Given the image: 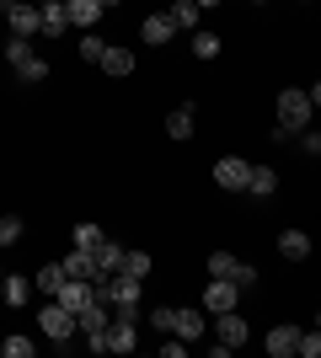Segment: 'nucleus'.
Returning a JSON list of instances; mask_svg holds the SVG:
<instances>
[{"label": "nucleus", "instance_id": "obj_1", "mask_svg": "<svg viewBox=\"0 0 321 358\" xmlns=\"http://www.w3.org/2000/svg\"><path fill=\"white\" fill-rule=\"evenodd\" d=\"M311 91H300V86H290V91H278V129L273 134L284 139V134H294V129H306L311 123Z\"/></svg>", "mask_w": 321, "mask_h": 358}, {"label": "nucleus", "instance_id": "obj_2", "mask_svg": "<svg viewBox=\"0 0 321 358\" xmlns=\"http://www.w3.org/2000/svg\"><path fill=\"white\" fill-rule=\"evenodd\" d=\"M252 337V327L241 321V310H220L214 315V358H225L230 348H241Z\"/></svg>", "mask_w": 321, "mask_h": 358}, {"label": "nucleus", "instance_id": "obj_3", "mask_svg": "<svg viewBox=\"0 0 321 358\" xmlns=\"http://www.w3.org/2000/svg\"><path fill=\"white\" fill-rule=\"evenodd\" d=\"M38 327H43V337H54V343L64 348V343H70V337H76V315L64 310L59 299H48L43 310H38Z\"/></svg>", "mask_w": 321, "mask_h": 358}, {"label": "nucleus", "instance_id": "obj_4", "mask_svg": "<svg viewBox=\"0 0 321 358\" xmlns=\"http://www.w3.org/2000/svg\"><path fill=\"white\" fill-rule=\"evenodd\" d=\"M0 11L11 22V38H38V6L32 0H6Z\"/></svg>", "mask_w": 321, "mask_h": 358}, {"label": "nucleus", "instance_id": "obj_5", "mask_svg": "<svg viewBox=\"0 0 321 358\" xmlns=\"http://www.w3.org/2000/svg\"><path fill=\"white\" fill-rule=\"evenodd\" d=\"M236 305H241V289L230 284V278H209V289H204V315L236 310Z\"/></svg>", "mask_w": 321, "mask_h": 358}, {"label": "nucleus", "instance_id": "obj_6", "mask_svg": "<svg viewBox=\"0 0 321 358\" xmlns=\"http://www.w3.org/2000/svg\"><path fill=\"white\" fill-rule=\"evenodd\" d=\"M38 6V38H59L70 27V16H64V0H32Z\"/></svg>", "mask_w": 321, "mask_h": 358}, {"label": "nucleus", "instance_id": "obj_7", "mask_svg": "<svg viewBox=\"0 0 321 358\" xmlns=\"http://www.w3.org/2000/svg\"><path fill=\"white\" fill-rule=\"evenodd\" d=\"M102 343H107V353H134V348H139V331H134V321H129V315H118V321H107Z\"/></svg>", "mask_w": 321, "mask_h": 358}, {"label": "nucleus", "instance_id": "obj_8", "mask_svg": "<svg viewBox=\"0 0 321 358\" xmlns=\"http://www.w3.org/2000/svg\"><path fill=\"white\" fill-rule=\"evenodd\" d=\"M48 299H59V305H64V310H70V315H80V310H86V305H92V284H86V278H64V284H59V294H48Z\"/></svg>", "mask_w": 321, "mask_h": 358}, {"label": "nucleus", "instance_id": "obj_9", "mask_svg": "<svg viewBox=\"0 0 321 358\" xmlns=\"http://www.w3.org/2000/svg\"><path fill=\"white\" fill-rule=\"evenodd\" d=\"M246 171H252V161H241V155H225V161L214 166V182H220L225 193H241V187H246Z\"/></svg>", "mask_w": 321, "mask_h": 358}, {"label": "nucleus", "instance_id": "obj_10", "mask_svg": "<svg viewBox=\"0 0 321 358\" xmlns=\"http://www.w3.org/2000/svg\"><path fill=\"white\" fill-rule=\"evenodd\" d=\"M107 6L102 0H64V16H70V27H86V32H97V16H102Z\"/></svg>", "mask_w": 321, "mask_h": 358}, {"label": "nucleus", "instance_id": "obj_11", "mask_svg": "<svg viewBox=\"0 0 321 358\" xmlns=\"http://www.w3.org/2000/svg\"><path fill=\"white\" fill-rule=\"evenodd\" d=\"M64 273H70V278H86V284H97V278H102V268H97L92 246H76V252L64 257Z\"/></svg>", "mask_w": 321, "mask_h": 358}, {"label": "nucleus", "instance_id": "obj_12", "mask_svg": "<svg viewBox=\"0 0 321 358\" xmlns=\"http://www.w3.org/2000/svg\"><path fill=\"white\" fill-rule=\"evenodd\" d=\"M171 337H183V343H199L204 337V310H171Z\"/></svg>", "mask_w": 321, "mask_h": 358}, {"label": "nucleus", "instance_id": "obj_13", "mask_svg": "<svg viewBox=\"0 0 321 358\" xmlns=\"http://www.w3.org/2000/svg\"><path fill=\"white\" fill-rule=\"evenodd\" d=\"M97 64H102V70L113 75V80H123V75L134 70V48H118V43H107V48H102V59H97Z\"/></svg>", "mask_w": 321, "mask_h": 358}, {"label": "nucleus", "instance_id": "obj_14", "mask_svg": "<svg viewBox=\"0 0 321 358\" xmlns=\"http://www.w3.org/2000/svg\"><path fill=\"white\" fill-rule=\"evenodd\" d=\"M294 343H300V327H273L262 348H268V358H290V353H294Z\"/></svg>", "mask_w": 321, "mask_h": 358}, {"label": "nucleus", "instance_id": "obj_15", "mask_svg": "<svg viewBox=\"0 0 321 358\" xmlns=\"http://www.w3.org/2000/svg\"><path fill=\"white\" fill-rule=\"evenodd\" d=\"M241 193H252V198L278 193V171H268V166H252V171H246V187H241Z\"/></svg>", "mask_w": 321, "mask_h": 358}, {"label": "nucleus", "instance_id": "obj_16", "mask_svg": "<svg viewBox=\"0 0 321 358\" xmlns=\"http://www.w3.org/2000/svg\"><path fill=\"white\" fill-rule=\"evenodd\" d=\"M278 257L306 262V257H311V236H306V230H284V236H278Z\"/></svg>", "mask_w": 321, "mask_h": 358}, {"label": "nucleus", "instance_id": "obj_17", "mask_svg": "<svg viewBox=\"0 0 321 358\" xmlns=\"http://www.w3.org/2000/svg\"><path fill=\"white\" fill-rule=\"evenodd\" d=\"M92 257H97V268H102V273H118V262H123V246L102 236V241L92 246Z\"/></svg>", "mask_w": 321, "mask_h": 358}, {"label": "nucleus", "instance_id": "obj_18", "mask_svg": "<svg viewBox=\"0 0 321 358\" xmlns=\"http://www.w3.org/2000/svg\"><path fill=\"white\" fill-rule=\"evenodd\" d=\"M64 278H70V273H64V262H43V268H38V278H32V284L43 289V294H59V284Z\"/></svg>", "mask_w": 321, "mask_h": 358}, {"label": "nucleus", "instance_id": "obj_19", "mask_svg": "<svg viewBox=\"0 0 321 358\" xmlns=\"http://www.w3.org/2000/svg\"><path fill=\"white\" fill-rule=\"evenodd\" d=\"M166 134L171 139H187V134H193V107H171V113H166Z\"/></svg>", "mask_w": 321, "mask_h": 358}, {"label": "nucleus", "instance_id": "obj_20", "mask_svg": "<svg viewBox=\"0 0 321 358\" xmlns=\"http://www.w3.org/2000/svg\"><path fill=\"white\" fill-rule=\"evenodd\" d=\"M171 38H177V27H171V16H166V11L145 22V43H171Z\"/></svg>", "mask_w": 321, "mask_h": 358}, {"label": "nucleus", "instance_id": "obj_21", "mask_svg": "<svg viewBox=\"0 0 321 358\" xmlns=\"http://www.w3.org/2000/svg\"><path fill=\"white\" fill-rule=\"evenodd\" d=\"M0 294H6V305H27L32 284L22 278V273H11V278H0Z\"/></svg>", "mask_w": 321, "mask_h": 358}, {"label": "nucleus", "instance_id": "obj_22", "mask_svg": "<svg viewBox=\"0 0 321 358\" xmlns=\"http://www.w3.org/2000/svg\"><path fill=\"white\" fill-rule=\"evenodd\" d=\"M166 16H171V27H199V6L193 0H171Z\"/></svg>", "mask_w": 321, "mask_h": 358}, {"label": "nucleus", "instance_id": "obj_23", "mask_svg": "<svg viewBox=\"0 0 321 358\" xmlns=\"http://www.w3.org/2000/svg\"><path fill=\"white\" fill-rule=\"evenodd\" d=\"M16 75H22L27 86H38V80H48V59H38V54H27V59L16 64Z\"/></svg>", "mask_w": 321, "mask_h": 358}, {"label": "nucleus", "instance_id": "obj_24", "mask_svg": "<svg viewBox=\"0 0 321 358\" xmlns=\"http://www.w3.org/2000/svg\"><path fill=\"white\" fill-rule=\"evenodd\" d=\"M220 43H225L220 32H193V54L199 59H220Z\"/></svg>", "mask_w": 321, "mask_h": 358}, {"label": "nucleus", "instance_id": "obj_25", "mask_svg": "<svg viewBox=\"0 0 321 358\" xmlns=\"http://www.w3.org/2000/svg\"><path fill=\"white\" fill-rule=\"evenodd\" d=\"M118 273H123V278H145V273H150V257H145V252H123Z\"/></svg>", "mask_w": 321, "mask_h": 358}, {"label": "nucleus", "instance_id": "obj_26", "mask_svg": "<svg viewBox=\"0 0 321 358\" xmlns=\"http://www.w3.org/2000/svg\"><path fill=\"white\" fill-rule=\"evenodd\" d=\"M0 353H6V358H32V337H16V331H11V337L0 343Z\"/></svg>", "mask_w": 321, "mask_h": 358}, {"label": "nucleus", "instance_id": "obj_27", "mask_svg": "<svg viewBox=\"0 0 321 358\" xmlns=\"http://www.w3.org/2000/svg\"><path fill=\"white\" fill-rule=\"evenodd\" d=\"M230 284H236V289H252V284H257V268L236 257V268H230Z\"/></svg>", "mask_w": 321, "mask_h": 358}, {"label": "nucleus", "instance_id": "obj_28", "mask_svg": "<svg viewBox=\"0 0 321 358\" xmlns=\"http://www.w3.org/2000/svg\"><path fill=\"white\" fill-rule=\"evenodd\" d=\"M27 54H32V38H11V43H6V64H11V70L27 59Z\"/></svg>", "mask_w": 321, "mask_h": 358}, {"label": "nucleus", "instance_id": "obj_29", "mask_svg": "<svg viewBox=\"0 0 321 358\" xmlns=\"http://www.w3.org/2000/svg\"><path fill=\"white\" fill-rule=\"evenodd\" d=\"M102 38H97V32H86V38H80V59H86V64H97V59H102Z\"/></svg>", "mask_w": 321, "mask_h": 358}, {"label": "nucleus", "instance_id": "obj_30", "mask_svg": "<svg viewBox=\"0 0 321 358\" xmlns=\"http://www.w3.org/2000/svg\"><path fill=\"white\" fill-rule=\"evenodd\" d=\"M230 268H236V257H230V252H214L209 257V278H230Z\"/></svg>", "mask_w": 321, "mask_h": 358}, {"label": "nucleus", "instance_id": "obj_31", "mask_svg": "<svg viewBox=\"0 0 321 358\" xmlns=\"http://www.w3.org/2000/svg\"><path fill=\"white\" fill-rule=\"evenodd\" d=\"M97 241H102V230H97L92 220H80L76 224V246H97Z\"/></svg>", "mask_w": 321, "mask_h": 358}, {"label": "nucleus", "instance_id": "obj_32", "mask_svg": "<svg viewBox=\"0 0 321 358\" xmlns=\"http://www.w3.org/2000/svg\"><path fill=\"white\" fill-rule=\"evenodd\" d=\"M294 353H300V358H316V353H321V337H316V331H300V343H294Z\"/></svg>", "mask_w": 321, "mask_h": 358}, {"label": "nucleus", "instance_id": "obj_33", "mask_svg": "<svg viewBox=\"0 0 321 358\" xmlns=\"http://www.w3.org/2000/svg\"><path fill=\"white\" fill-rule=\"evenodd\" d=\"M11 241H22V220H16V214L0 220V246H11Z\"/></svg>", "mask_w": 321, "mask_h": 358}, {"label": "nucleus", "instance_id": "obj_34", "mask_svg": "<svg viewBox=\"0 0 321 358\" xmlns=\"http://www.w3.org/2000/svg\"><path fill=\"white\" fill-rule=\"evenodd\" d=\"M150 327H155V331H171V310H166V305H161V310H150Z\"/></svg>", "mask_w": 321, "mask_h": 358}, {"label": "nucleus", "instance_id": "obj_35", "mask_svg": "<svg viewBox=\"0 0 321 358\" xmlns=\"http://www.w3.org/2000/svg\"><path fill=\"white\" fill-rule=\"evenodd\" d=\"M193 6H199V11H204V6H225V0H193Z\"/></svg>", "mask_w": 321, "mask_h": 358}, {"label": "nucleus", "instance_id": "obj_36", "mask_svg": "<svg viewBox=\"0 0 321 358\" xmlns=\"http://www.w3.org/2000/svg\"><path fill=\"white\" fill-rule=\"evenodd\" d=\"M102 6H118V0H102Z\"/></svg>", "mask_w": 321, "mask_h": 358}, {"label": "nucleus", "instance_id": "obj_37", "mask_svg": "<svg viewBox=\"0 0 321 358\" xmlns=\"http://www.w3.org/2000/svg\"><path fill=\"white\" fill-rule=\"evenodd\" d=\"M0 278H6V268H0Z\"/></svg>", "mask_w": 321, "mask_h": 358}, {"label": "nucleus", "instance_id": "obj_38", "mask_svg": "<svg viewBox=\"0 0 321 358\" xmlns=\"http://www.w3.org/2000/svg\"><path fill=\"white\" fill-rule=\"evenodd\" d=\"M0 6H6V0H0Z\"/></svg>", "mask_w": 321, "mask_h": 358}]
</instances>
